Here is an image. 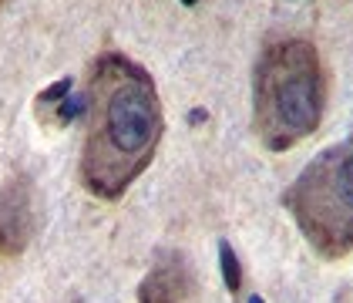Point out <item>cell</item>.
Masks as SVG:
<instances>
[{
	"label": "cell",
	"mask_w": 353,
	"mask_h": 303,
	"mask_svg": "<svg viewBox=\"0 0 353 303\" xmlns=\"http://www.w3.org/2000/svg\"><path fill=\"white\" fill-rule=\"evenodd\" d=\"M81 182L98 199H121L152 166L165 132L152 75L125 55H98L84 88Z\"/></svg>",
	"instance_id": "6da1fadb"
},
{
	"label": "cell",
	"mask_w": 353,
	"mask_h": 303,
	"mask_svg": "<svg viewBox=\"0 0 353 303\" xmlns=\"http://www.w3.org/2000/svg\"><path fill=\"white\" fill-rule=\"evenodd\" d=\"M326 111V71L310 41H272L252 71V128L272 152L310 138Z\"/></svg>",
	"instance_id": "7a4b0ae2"
},
{
	"label": "cell",
	"mask_w": 353,
	"mask_h": 303,
	"mask_svg": "<svg viewBox=\"0 0 353 303\" xmlns=\"http://www.w3.org/2000/svg\"><path fill=\"white\" fill-rule=\"evenodd\" d=\"M303 240L326 260L353 249V132L320 152L283 193Z\"/></svg>",
	"instance_id": "3957f363"
},
{
	"label": "cell",
	"mask_w": 353,
	"mask_h": 303,
	"mask_svg": "<svg viewBox=\"0 0 353 303\" xmlns=\"http://www.w3.org/2000/svg\"><path fill=\"white\" fill-rule=\"evenodd\" d=\"M34 236V182L17 172L0 193V253L17 256Z\"/></svg>",
	"instance_id": "277c9868"
},
{
	"label": "cell",
	"mask_w": 353,
	"mask_h": 303,
	"mask_svg": "<svg viewBox=\"0 0 353 303\" xmlns=\"http://www.w3.org/2000/svg\"><path fill=\"white\" fill-rule=\"evenodd\" d=\"M141 303H192L195 300V276L182 253H159L155 266L138 286Z\"/></svg>",
	"instance_id": "5b68a950"
},
{
	"label": "cell",
	"mask_w": 353,
	"mask_h": 303,
	"mask_svg": "<svg viewBox=\"0 0 353 303\" xmlns=\"http://www.w3.org/2000/svg\"><path fill=\"white\" fill-rule=\"evenodd\" d=\"M219 263H222V280H225V290H229V293H239V286H243V266H239L236 249L229 246L225 240L219 243Z\"/></svg>",
	"instance_id": "8992f818"
},
{
	"label": "cell",
	"mask_w": 353,
	"mask_h": 303,
	"mask_svg": "<svg viewBox=\"0 0 353 303\" xmlns=\"http://www.w3.org/2000/svg\"><path fill=\"white\" fill-rule=\"evenodd\" d=\"M71 78H61V81H54L51 88H44L41 95H37V108L44 111V108H51V105H57V101H64L68 95H71Z\"/></svg>",
	"instance_id": "52a82bcc"
},
{
	"label": "cell",
	"mask_w": 353,
	"mask_h": 303,
	"mask_svg": "<svg viewBox=\"0 0 353 303\" xmlns=\"http://www.w3.org/2000/svg\"><path fill=\"white\" fill-rule=\"evenodd\" d=\"M182 3H185V7H195V3H199V0H182Z\"/></svg>",
	"instance_id": "ba28073f"
},
{
	"label": "cell",
	"mask_w": 353,
	"mask_h": 303,
	"mask_svg": "<svg viewBox=\"0 0 353 303\" xmlns=\"http://www.w3.org/2000/svg\"><path fill=\"white\" fill-rule=\"evenodd\" d=\"M249 303H266V300H263V297H252V300H249Z\"/></svg>",
	"instance_id": "9c48e42d"
}]
</instances>
